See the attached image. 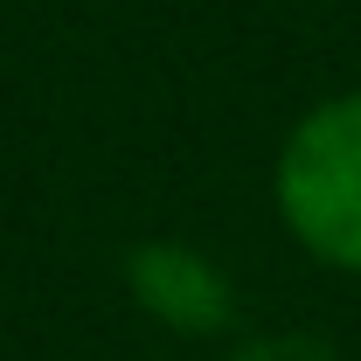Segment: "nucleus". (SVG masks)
Masks as SVG:
<instances>
[{"mask_svg":"<svg viewBox=\"0 0 361 361\" xmlns=\"http://www.w3.org/2000/svg\"><path fill=\"white\" fill-rule=\"evenodd\" d=\"M271 209L313 264L361 278V90L292 118L271 160Z\"/></svg>","mask_w":361,"mask_h":361,"instance_id":"1","label":"nucleus"},{"mask_svg":"<svg viewBox=\"0 0 361 361\" xmlns=\"http://www.w3.org/2000/svg\"><path fill=\"white\" fill-rule=\"evenodd\" d=\"M126 292H133L139 313H153L174 334H223L236 313L223 264L195 243H139L126 257Z\"/></svg>","mask_w":361,"mask_h":361,"instance_id":"2","label":"nucleus"}]
</instances>
